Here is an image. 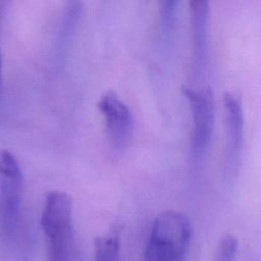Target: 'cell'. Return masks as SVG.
<instances>
[{
	"label": "cell",
	"mask_w": 261,
	"mask_h": 261,
	"mask_svg": "<svg viewBox=\"0 0 261 261\" xmlns=\"http://www.w3.org/2000/svg\"><path fill=\"white\" fill-rule=\"evenodd\" d=\"M238 252V240L230 234L223 237L215 251L213 261H234Z\"/></svg>",
	"instance_id": "ba28073f"
},
{
	"label": "cell",
	"mask_w": 261,
	"mask_h": 261,
	"mask_svg": "<svg viewBox=\"0 0 261 261\" xmlns=\"http://www.w3.org/2000/svg\"><path fill=\"white\" fill-rule=\"evenodd\" d=\"M225 123L227 133V149L230 160H236L240 153L244 138V113L241 97L234 92H226L223 96Z\"/></svg>",
	"instance_id": "5b68a950"
},
{
	"label": "cell",
	"mask_w": 261,
	"mask_h": 261,
	"mask_svg": "<svg viewBox=\"0 0 261 261\" xmlns=\"http://www.w3.org/2000/svg\"><path fill=\"white\" fill-rule=\"evenodd\" d=\"M108 135L116 147L123 146L129 138L133 117L128 106L112 91L105 92L98 101Z\"/></svg>",
	"instance_id": "277c9868"
},
{
	"label": "cell",
	"mask_w": 261,
	"mask_h": 261,
	"mask_svg": "<svg viewBox=\"0 0 261 261\" xmlns=\"http://www.w3.org/2000/svg\"><path fill=\"white\" fill-rule=\"evenodd\" d=\"M0 176L22 177L17 160L7 150H0Z\"/></svg>",
	"instance_id": "9c48e42d"
},
{
	"label": "cell",
	"mask_w": 261,
	"mask_h": 261,
	"mask_svg": "<svg viewBox=\"0 0 261 261\" xmlns=\"http://www.w3.org/2000/svg\"><path fill=\"white\" fill-rule=\"evenodd\" d=\"M192 15V28L194 36V46L198 62H202L207 51V29L209 17L208 1L194 0L190 2Z\"/></svg>",
	"instance_id": "8992f818"
},
{
	"label": "cell",
	"mask_w": 261,
	"mask_h": 261,
	"mask_svg": "<svg viewBox=\"0 0 261 261\" xmlns=\"http://www.w3.org/2000/svg\"><path fill=\"white\" fill-rule=\"evenodd\" d=\"M189 219L176 211L161 212L154 220L144 261H184L191 242Z\"/></svg>",
	"instance_id": "7a4b0ae2"
},
{
	"label": "cell",
	"mask_w": 261,
	"mask_h": 261,
	"mask_svg": "<svg viewBox=\"0 0 261 261\" xmlns=\"http://www.w3.org/2000/svg\"><path fill=\"white\" fill-rule=\"evenodd\" d=\"M160 15L162 18L163 27L165 29H170L173 20L175 18L176 11V1H162L160 2Z\"/></svg>",
	"instance_id": "30bf717a"
},
{
	"label": "cell",
	"mask_w": 261,
	"mask_h": 261,
	"mask_svg": "<svg viewBox=\"0 0 261 261\" xmlns=\"http://www.w3.org/2000/svg\"><path fill=\"white\" fill-rule=\"evenodd\" d=\"M41 225L48 261H74L72 202L68 194L51 191L46 195Z\"/></svg>",
	"instance_id": "6da1fadb"
},
{
	"label": "cell",
	"mask_w": 261,
	"mask_h": 261,
	"mask_svg": "<svg viewBox=\"0 0 261 261\" xmlns=\"http://www.w3.org/2000/svg\"><path fill=\"white\" fill-rule=\"evenodd\" d=\"M1 64H2V60H1V52H0V85H1Z\"/></svg>",
	"instance_id": "8fae6325"
},
{
	"label": "cell",
	"mask_w": 261,
	"mask_h": 261,
	"mask_svg": "<svg viewBox=\"0 0 261 261\" xmlns=\"http://www.w3.org/2000/svg\"><path fill=\"white\" fill-rule=\"evenodd\" d=\"M94 261H121L120 239L116 230L95 239Z\"/></svg>",
	"instance_id": "52a82bcc"
},
{
	"label": "cell",
	"mask_w": 261,
	"mask_h": 261,
	"mask_svg": "<svg viewBox=\"0 0 261 261\" xmlns=\"http://www.w3.org/2000/svg\"><path fill=\"white\" fill-rule=\"evenodd\" d=\"M182 93L188 98L193 119L192 147L196 156L207 149L214 125V100L210 88L182 86Z\"/></svg>",
	"instance_id": "3957f363"
}]
</instances>
